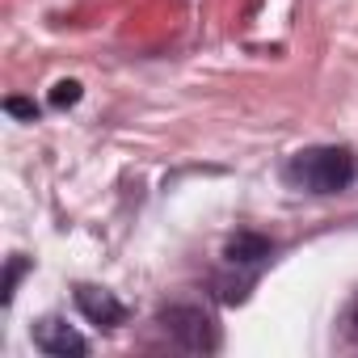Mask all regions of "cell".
I'll return each mask as SVG.
<instances>
[{"instance_id":"6da1fadb","label":"cell","mask_w":358,"mask_h":358,"mask_svg":"<svg viewBox=\"0 0 358 358\" xmlns=\"http://www.w3.org/2000/svg\"><path fill=\"white\" fill-rule=\"evenodd\" d=\"M358 173V160L345 143H320V148H303L287 160L282 177L287 186L295 190H308V194H337L354 182Z\"/></svg>"},{"instance_id":"7a4b0ae2","label":"cell","mask_w":358,"mask_h":358,"mask_svg":"<svg viewBox=\"0 0 358 358\" xmlns=\"http://www.w3.org/2000/svg\"><path fill=\"white\" fill-rule=\"evenodd\" d=\"M156 324L173 337V345H182L186 354H215L220 350V329L203 308L190 303H173L156 316Z\"/></svg>"},{"instance_id":"3957f363","label":"cell","mask_w":358,"mask_h":358,"mask_svg":"<svg viewBox=\"0 0 358 358\" xmlns=\"http://www.w3.org/2000/svg\"><path fill=\"white\" fill-rule=\"evenodd\" d=\"M34 345H38L43 354H55V358L89 354V341H85L76 329H68L59 316H47V320H38V324H34Z\"/></svg>"},{"instance_id":"277c9868","label":"cell","mask_w":358,"mask_h":358,"mask_svg":"<svg viewBox=\"0 0 358 358\" xmlns=\"http://www.w3.org/2000/svg\"><path fill=\"white\" fill-rule=\"evenodd\" d=\"M76 308H80L93 324H101V329H118V324L127 320V308H122L110 291L89 287V282H80V287H76Z\"/></svg>"},{"instance_id":"5b68a950","label":"cell","mask_w":358,"mask_h":358,"mask_svg":"<svg viewBox=\"0 0 358 358\" xmlns=\"http://www.w3.org/2000/svg\"><path fill=\"white\" fill-rule=\"evenodd\" d=\"M270 253H274V245H270L266 236H257V232H241L236 241H228V262H232V266L262 262V257H270Z\"/></svg>"},{"instance_id":"8992f818","label":"cell","mask_w":358,"mask_h":358,"mask_svg":"<svg viewBox=\"0 0 358 358\" xmlns=\"http://www.w3.org/2000/svg\"><path fill=\"white\" fill-rule=\"evenodd\" d=\"M80 101V80H59L55 89H51V106H76Z\"/></svg>"},{"instance_id":"52a82bcc","label":"cell","mask_w":358,"mask_h":358,"mask_svg":"<svg viewBox=\"0 0 358 358\" xmlns=\"http://www.w3.org/2000/svg\"><path fill=\"white\" fill-rule=\"evenodd\" d=\"M341 333H345V341L358 345V291L350 295V303H345V312H341Z\"/></svg>"},{"instance_id":"ba28073f","label":"cell","mask_w":358,"mask_h":358,"mask_svg":"<svg viewBox=\"0 0 358 358\" xmlns=\"http://www.w3.org/2000/svg\"><path fill=\"white\" fill-rule=\"evenodd\" d=\"M26 266H30L26 257H13L9 262V270H5V303H13V291H17V278L26 274Z\"/></svg>"},{"instance_id":"9c48e42d","label":"cell","mask_w":358,"mask_h":358,"mask_svg":"<svg viewBox=\"0 0 358 358\" xmlns=\"http://www.w3.org/2000/svg\"><path fill=\"white\" fill-rule=\"evenodd\" d=\"M5 110H9V114H17V118H30V122L38 118V106H34V101H22V97H9V101H5Z\"/></svg>"}]
</instances>
